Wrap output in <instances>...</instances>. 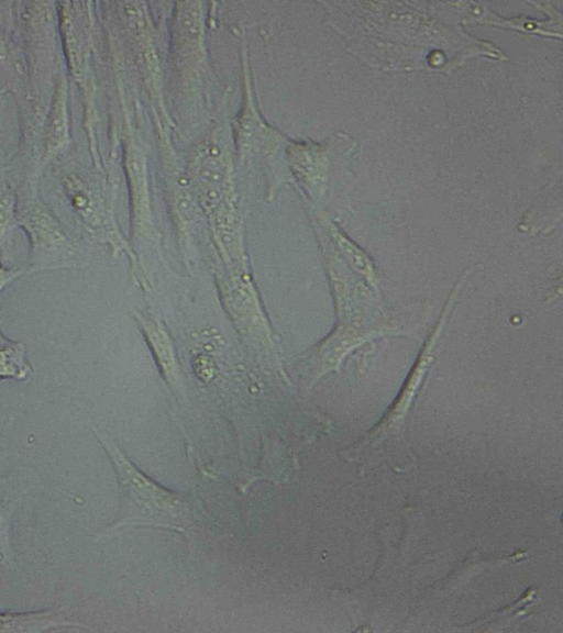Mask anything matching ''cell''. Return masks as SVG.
<instances>
[{
	"mask_svg": "<svg viewBox=\"0 0 563 633\" xmlns=\"http://www.w3.org/2000/svg\"><path fill=\"white\" fill-rule=\"evenodd\" d=\"M115 469L120 512L112 529L124 525L174 528L185 517L186 501L139 469L103 432L96 430Z\"/></svg>",
	"mask_w": 563,
	"mask_h": 633,
	"instance_id": "6da1fadb",
	"label": "cell"
},
{
	"mask_svg": "<svg viewBox=\"0 0 563 633\" xmlns=\"http://www.w3.org/2000/svg\"><path fill=\"white\" fill-rule=\"evenodd\" d=\"M80 624L68 620L60 609H49L32 612H0V633H31Z\"/></svg>",
	"mask_w": 563,
	"mask_h": 633,
	"instance_id": "7a4b0ae2",
	"label": "cell"
},
{
	"mask_svg": "<svg viewBox=\"0 0 563 633\" xmlns=\"http://www.w3.org/2000/svg\"><path fill=\"white\" fill-rule=\"evenodd\" d=\"M22 490L16 477H0V563L7 564L10 558V530L13 515L21 500Z\"/></svg>",
	"mask_w": 563,
	"mask_h": 633,
	"instance_id": "3957f363",
	"label": "cell"
},
{
	"mask_svg": "<svg viewBox=\"0 0 563 633\" xmlns=\"http://www.w3.org/2000/svg\"><path fill=\"white\" fill-rule=\"evenodd\" d=\"M146 335L150 344L157 356V359L168 379H175L177 375V367L174 359V353L166 333L159 324L155 322L145 321L144 324Z\"/></svg>",
	"mask_w": 563,
	"mask_h": 633,
	"instance_id": "277c9868",
	"label": "cell"
},
{
	"mask_svg": "<svg viewBox=\"0 0 563 633\" xmlns=\"http://www.w3.org/2000/svg\"><path fill=\"white\" fill-rule=\"evenodd\" d=\"M22 346L10 343L0 336V379L5 377L23 378L27 367Z\"/></svg>",
	"mask_w": 563,
	"mask_h": 633,
	"instance_id": "5b68a950",
	"label": "cell"
}]
</instances>
